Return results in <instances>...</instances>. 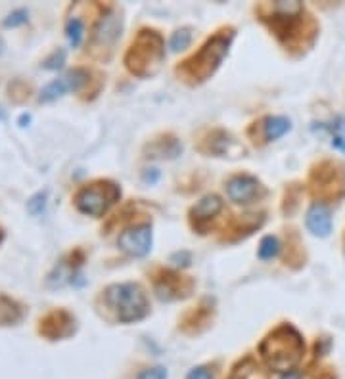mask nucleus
<instances>
[{
  "label": "nucleus",
  "instance_id": "nucleus-23",
  "mask_svg": "<svg viewBox=\"0 0 345 379\" xmlns=\"http://www.w3.org/2000/svg\"><path fill=\"white\" fill-rule=\"evenodd\" d=\"M138 379H167V370L162 368V366H155V368L144 370V372L138 375Z\"/></svg>",
  "mask_w": 345,
  "mask_h": 379
},
{
  "label": "nucleus",
  "instance_id": "nucleus-13",
  "mask_svg": "<svg viewBox=\"0 0 345 379\" xmlns=\"http://www.w3.org/2000/svg\"><path fill=\"white\" fill-rule=\"evenodd\" d=\"M221 209H223L221 197L211 194V196L202 197V199L194 205V209H192V218L196 220V226H202L204 222H207V220H211Z\"/></svg>",
  "mask_w": 345,
  "mask_h": 379
},
{
  "label": "nucleus",
  "instance_id": "nucleus-25",
  "mask_svg": "<svg viewBox=\"0 0 345 379\" xmlns=\"http://www.w3.org/2000/svg\"><path fill=\"white\" fill-rule=\"evenodd\" d=\"M186 379H213V373L209 372V368L200 366V368H194V370L188 373V378Z\"/></svg>",
  "mask_w": 345,
  "mask_h": 379
},
{
  "label": "nucleus",
  "instance_id": "nucleus-18",
  "mask_svg": "<svg viewBox=\"0 0 345 379\" xmlns=\"http://www.w3.org/2000/svg\"><path fill=\"white\" fill-rule=\"evenodd\" d=\"M234 146V140L225 133H213L211 140H209V152L211 154L223 155L230 152V147Z\"/></svg>",
  "mask_w": 345,
  "mask_h": 379
},
{
  "label": "nucleus",
  "instance_id": "nucleus-15",
  "mask_svg": "<svg viewBox=\"0 0 345 379\" xmlns=\"http://www.w3.org/2000/svg\"><path fill=\"white\" fill-rule=\"evenodd\" d=\"M228 379H268V375L254 358H246L234 368Z\"/></svg>",
  "mask_w": 345,
  "mask_h": 379
},
{
  "label": "nucleus",
  "instance_id": "nucleus-5",
  "mask_svg": "<svg viewBox=\"0 0 345 379\" xmlns=\"http://www.w3.org/2000/svg\"><path fill=\"white\" fill-rule=\"evenodd\" d=\"M121 197V190L117 184L110 180H98L85 188H81L75 196V205L81 213L91 217H102L113 204H117Z\"/></svg>",
  "mask_w": 345,
  "mask_h": 379
},
{
  "label": "nucleus",
  "instance_id": "nucleus-8",
  "mask_svg": "<svg viewBox=\"0 0 345 379\" xmlns=\"http://www.w3.org/2000/svg\"><path fill=\"white\" fill-rule=\"evenodd\" d=\"M39 331L43 333L44 337H48L52 341L56 339H64V337H70L73 331H75V318L64 309L52 310L48 314L41 318V328Z\"/></svg>",
  "mask_w": 345,
  "mask_h": 379
},
{
  "label": "nucleus",
  "instance_id": "nucleus-2",
  "mask_svg": "<svg viewBox=\"0 0 345 379\" xmlns=\"http://www.w3.org/2000/svg\"><path fill=\"white\" fill-rule=\"evenodd\" d=\"M233 39V29H223V31H219L217 35L211 36L190 60H186V62L178 67V73L183 75L184 81L204 83V81L211 77L213 73L217 71L219 65H221V62H223L226 54H228Z\"/></svg>",
  "mask_w": 345,
  "mask_h": 379
},
{
  "label": "nucleus",
  "instance_id": "nucleus-17",
  "mask_svg": "<svg viewBox=\"0 0 345 379\" xmlns=\"http://www.w3.org/2000/svg\"><path fill=\"white\" fill-rule=\"evenodd\" d=\"M71 91L70 83L64 79H56V81H52L50 84L44 86V91L41 92V102H52V100L60 98V96H64L65 92Z\"/></svg>",
  "mask_w": 345,
  "mask_h": 379
},
{
  "label": "nucleus",
  "instance_id": "nucleus-22",
  "mask_svg": "<svg viewBox=\"0 0 345 379\" xmlns=\"http://www.w3.org/2000/svg\"><path fill=\"white\" fill-rule=\"evenodd\" d=\"M64 62H65V52L64 50H56V52L43 63V67H46V69H58V67L64 65Z\"/></svg>",
  "mask_w": 345,
  "mask_h": 379
},
{
  "label": "nucleus",
  "instance_id": "nucleus-7",
  "mask_svg": "<svg viewBox=\"0 0 345 379\" xmlns=\"http://www.w3.org/2000/svg\"><path fill=\"white\" fill-rule=\"evenodd\" d=\"M226 192H228V196H230L233 201L242 205L252 204L255 199L265 196L263 184H261L255 176L249 175H238L230 178L228 184H226Z\"/></svg>",
  "mask_w": 345,
  "mask_h": 379
},
{
  "label": "nucleus",
  "instance_id": "nucleus-27",
  "mask_svg": "<svg viewBox=\"0 0 345 379\" xmlns=\"http://www.w3.org/2000/svg\"><path fill=\"white\" fill-rule=\"evenodd\" d=\"M332 144H334L336 147H339V149H344V152H345V138L341 136V134H336V136H334V140H332Z\"/></svg>",
  "mask_w": 345,
  "mask_h": 379
},
{
  "label": "nucleus",
  "instance_id": "nucleus-21",
  "mask_svg": "<svg viewBox=\"0 0 345 379\" xmlns=\"http://www.w3.org/2000/svg\"><path fill=\"white\" fill-rule=\"evenodd\" d=\"M190 41H192L190 29H181V31L173 33V36H171L169 46H171V50H173V52H178V50L188 48Z\"/></svg>",
  "mask_w": 345,
  "mask_h": 379
},
{
  "label": "nucleus",
  "instance_id": "nucleus-6",
  "mask_svg": "<svg viewBox=\"0 0 345 379\" xmlns=\"http://www.w3.org/2000/svg\"><path fill=\"white\" fill-rule=\"evenodd\" d=\"M313 194L317 197L338 199L345 194V171L338 163L326 161L318 165L311 176Z\"/></svg>",
  "mask_w": 345,
  "mask_h": 379
},
{
  "label": "nucleus",
  "instance_id": "nucleus-10",
  "mask_svg": "<svg viewBox=\"0 0 345 379\" xmlns=\"http://www.w3.org/2000/svg\"><path fill=\"white\" fill-rule=\"evenodd\" d=\"M121 27H123V20L117 12H108L102 15V20L94 29V36H92V48L94 50H112L115 41L119 39Z\"/></svg>",
  "mask_w": 345,
  "mask_h": 379
},
{
  "label": "nucleus",
  "instance_id": "nucleus-16",
  "mask_svg": "<svg viewBox=\"0 0 345 379\" xmlns=\"http://www.w3.org/2000/svg\"><path fill=\"white\" fill-rule=\"evenodd\" d=\"M292 123L286 117H267L265 119V138L267 140H278L280 136L289 133Z\"/></svg>",
  "mask_w": 345,
  "mask_h": 379
},
{
  "label": "nucleus",
  "instance_id": "nucleus-12",
  "mask_svg": "<svg viewBox=\"0 0 345 379\" xmlns=\"http://www.w3.org/2000/svg\"><path fill=\"white\" fill-rule=\"evenodd\" d=\"M307 228L313 236L318 238H326L332 232V217L330 209L323 204H315L307 211Z\"/></svg>",
  "mask_w": 345,
  "mask_h": 379
},
{
  "label": "nucleus",
  "instance_id": "nucleus-11",
  "mask_svg": "<svg viewBox=\"0 0 345 379\" xmlns=\"http://www.w3.org/2000/svg\"><path fill=\"white\" fill-rule=\"evenodd\" d=\"M192 289V281L186 280L184 276L178 274L165 272L155 281V291L157 297L163 301H173V299H181V297H188Z\"/></svg>",
  "mask_w": 345,
  "mask_h": 379
},
{
  "label": "nucleus",
  "instance_id": "nucleus-1",
  "mask_svg": "<svg viewBox=\"0 0 345 379\" xmlns=\"http://www.w3.org/2000/svg\"><path fill=\"white\" fill-rule=\"evenodd\" d=\"M259 352L261 357L265 358L268 368H273L276 372H288L299 364L305 352V343L294 326L284 324L263 339V343L259 345Z\"/></svg>",
  "mask_w": 345,
  "mask_h": 379
},
{
  "label": "nucleus",
  "instance_id": "nucleus-26",
  "mask_svg": "<svg viewBox=\"0 0 345 379\" xmlns=\"http://www.w3.org/2000/svg\"><path fill=\"white\" fill-rule=\"evenodd\" d=\"M305 379H334L330 372H328V368H324V370H318V372H311L305 375Z\"/></svg>",
  "mask_w": 345,
  "mask_h": 379
},
{
  "label": "nucleus",
  "instance_id": "nucleus-29",
  "mask_svg": "<svg viewBox=\"0 0 345 379\" xmlns=\"http://www.w3.org/2000/svg\"><path fill=\"white\" fill-rule=\"evenodd\" d=\"M0 241H2V230H0Z\"/></svg>",
  "mask_w": 345,
  "mask_h": 379
},
{
  "label": "nucleus",
  "instance_id": "nucleus-20",
  "mask_svg": "<svg viewBox=\"0 0 345 379\" xmlns=\"http://www.w3.org/2000/svg\"><path fill=\"white\" fill-rule=\"evenodd\" d=\"M280 251V244H278V239L275 236H267V238L261 239L259 244V257L263 260L268 259H275L276 255Z\"/></svg>",
  "mask_w": 345,
  "mask_h": 379
},
{
  "label": "nucleus",
  "instance_id": "nucleus-14",
  "mask_svg": "<svg viewBox=\"0 0 345 379\" xmlns=\"http://www.w3.org/2000/svg\"><path fill=\"white\" fill-rule=\"evenodd\" d=\"M23 318L22 307L6 295H0V326H12Z\"/></svg>",
  "mask_w": 345,
  "mask_h": 379
},
{
  "label": "nucleus",
  "instance_id": "nucleus-4",
  "mask_svg": "<svg viewBox=\"0 0 345 379\" xmlns=\"http://www.w3.org/2000/svg\"><path fill=\"white\" fill-rule=\"evenodd\" d=\"M104 301L121 324L141 322L150 312L148 297L144 289L133 281L110 286L104 291Z\"/></svg>",
  "mask_w": 345,
  "mask_h": 379
},
{
  "label": "nucleus",
  "instance_id": "nucleus-19",
  "mask_svg": "<svg viewBox=\"0 0 345 379\" xmlns=\"http://www.w3.org/2000/svg\"><path fill=\"white\" fill-rule=\"evenodd\" d=\"M65 33H67V41H70L71 46L77 48L81 41H83V33H85V25L79 18H71L67 21V27H65Z\"/></svg>",
  "mask_w": 345,
  "mask_h": 379
},
{
  "label": "nucleus",
  "instance_id": "nucleus-3",
  "mask_svg": "<svg viewBox=\"0 0 345 379\" xmlns=\"http://www.w3.org/2000/svg\"><path fill=\"white\" fill-rule=\"evenodd\" d=\"M163 60H165V46L162 35L152 29H144L131 44L125 56V65L133 75L146 79L162 69Z\"/></svg>",
  "mask_w": 345,
  "mask_h": 379
},
{
  "label": "nucleus",
  "instance_id": "nucleus-28",
  "mask_svg": "<svg viewBox=\"0 0 345 379\" xmlns=\"http://www.w3.org/2000/svg\"><path fill=\"white\" fill-rule=\"evenodd\" d=\"M282 379H299V375L297 373H288V375H284Z\"/></svg>",
  "mask_w": 345,
  "mask_h": 379
},
{
  "label": "nucleus",
  "instance_id": "nucleus-9",
  "mask_svg": "<svg viewBox=\"0 0 345 379\" xmlns=\"http://www.w3.org/2000/svg\"><path fill=\"white\" fill-rule=\"evenodd\" d=\"M119 247L131 257H144L152 249V226L142 225L129 228L119 236Z\"/></svg>",
  "mask_w": 345,
  "mask_h": 379
},
{
  "label": "nucleus",
  "instance_id": "nucleus-24",
  "mask_svg": "<svg viewBox=\"0 0 345 379\" xmlns=\"http://www.w3.org/2000/svg\"><path fill=\"white\" fill-rule=\"evenodd\" d=\"M25 21H27V12L20 10V12H14V14L8 15V20L4 21V25L10 27V25H18V23H25Z\"/></svg>",
  "mask_w": 345,
  "mask_h": 379
}]
</instances>
